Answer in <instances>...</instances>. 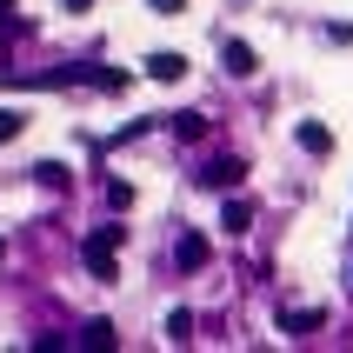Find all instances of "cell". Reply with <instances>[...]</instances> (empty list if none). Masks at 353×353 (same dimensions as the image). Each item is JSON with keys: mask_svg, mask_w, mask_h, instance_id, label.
<instances>
[{"mask_svg": "<svg viewBox=\"0 0 353 353\" xmlns=\"http://www.w3.org/2000/svg\"><path fill=\"white\" fill-rule=\"evenodd\" d=\"M34 180H40V187H54V194H67V167H60V160H40Z\"/></svg>", "mask_w": 353, "mask_h": 353, "instance_id": "cell-9", "label": "cell"}, {"mask_svg": "<svg viewBox=\"0 0 353 353\" xmlns=\"http://www.w3.org/2000/svg\"><path fill=\"white\" fill-rule=\"evenodd\" d=\"M320 327H327V314H320V307H294V314H280V334H320Z\"/></svg>", "mask_w": 353, "mask_h": 353, "instance_id": "cell-4", "label": "cell"}, {"mask_svg": "<svg viewBox=\"0 0 353 353\" xmlns=\"http://www.w3.org/2000/svg\"><path fill=\"white\" fill-rule=\"evenodd\" d=\"M20 127H27V114H14V107H0V147H7V140H14Z\"/></svg>", "mask_w": 353, "mask_h": 353, "instance_id": "cell-13", "label": "cell"}, {"mask_svg": "<svg viewBox=\"0 0 353 353\" xmlns=\"http://www.w3.org/2000/svg\"><path fill=\"white\" fill-rule=\"evenodd\" d=\"M167 340H180V347L194 340V314H187V307H174V314H167Z\"/></svg>", "mask_w": 353, "mask_h": 353, "instance_id": "cell-10", "label": "cell"}, {"mask_svg": "<svg viewBox=\"0 0 353 353\" xmlns=\"http://www.w3.org/2000/svg\"><path fill=\"white\" fill-rule=\"evenodd\" d=\"M220 60H227V74H234V80H254L260 74V54L247 47V40H220Z\"/></svg>", "mask_w": 353, "mask_h": 353, "instance_id": "cell-3", "label": "cell"}, {"mask_svg": "<svg viewBox=\"0 0 353 353\" xmlns=\"http://www.w3.org/2000/svg\"><path fill=\"white\" fill-rule=\"evenodd\" d=\"M240 174H247V160H234V154H220V160H207V167H200V187H207V194H234L240 187Z\"/></svg>", "mask_w": 353, "mask_h": 353, "instance_id": "cell-2", "label": "cell"}, {"mask_svg": "<svg viewBox=\"0 0 353 353\" xmlns=\"http://www.w3.org/2000/svg\"><path fill=\"white\" fill-rule=\"evenodd\" d=\"M300 147H307V154H334V134H327V127H320V120H300Z\"/></svg>", "mask_w": 353, "mask_h": 353, "instance_id": "cell-7", "label": "cell"}, {"mask_svg": "<svg viewBox=\"0 0 353 353\" xmlns=\"http://www.w3.org/2000/svg\"><path fill=\"white\" fill-rule=\"evenodd\" d=\"M174 267H180V274L207 267V234H180V247H174Z\"/></svg>", "mask_w": 353, "mask_h": 353, "instance_id": "cell-5", "label": "cell"}, {"mask_svg": "<svg viewBox=\"0 0 353 353\" xmlns=\"http://www.w3.org/2000/svg\"><path fill=\"white\" fill-rule=\"evenodd\" d=\"M87 7H94V0H67V14H87Z\"/></svg>", "mask_w": 353, "mask_h": 353, "instance_id": "cell-16", "label": "cell"}, {"mask_svg": "<svg viewBox=\"0 0 353 353\" xmlns=\"http://www.w3.org/2000/svg\"><path fill=\"white\" fill-rule=\"evenodd\" d=\"M0 254H7V240H0Z\"/></svg>", "mask_w": 353, "mask_h": 353, "instance_id": "cell-18", "label": "cell"}, {"mask_svg": "<svg viewBox=\"0 0 353 353\" xmlns=\"http://www.w3.org/2000/svg\"><path fill=\"white\" fill-rule=\"evenodd\" d=\"M147 7H160V14H180V7H187V0H147Z\"/></svg>", "mask_w": 353, "mask_h": 353, "instance_id": "cell-15", "label": "cell"}, {"mask_svg": "<svg viewBox=\"0 0 353 353\" xmlns=\"http://www.w3.org/2000/svg\"><path fill=\"white\" fill-rule=\"evenodd\" d=\"M107 207H134V187L127 180H107Z\"/></svg>", "mask_w": 353, "mask_h": 353, "instance_id": "cell-14", "label": "cell"}, {"mask_svg": "<svg viewBox=\"0 0 353 353\" xmlns=\"http://www.w3.org/2000/svg\"><path fill=\"white\" fill-rule=\"evenodd\" d=\"M120 240H127V227H107V220L80 240V260H87V274H94V280H114V274H120V260H114Z\"/></svg>", "mask_w": 353, "mask_h": 353, "instance_id": "cell-1", "label": "cell"}, {"mask_svg": "<svg viewBox=\"0 0 353 353\" xmlns=\"http://www.w3.org/2000/svg\"><path fill=\"white\" fill-rule=\"evenodd\" d=\"M80 347H94V353H100V347H114V327H107V320H94V327L80 334Z\"/></svg>", "mask_w": 353, "mask_h": 353, "instance_id": "cell-11", "label": "cell"}, {"mask_svg": "<svg viewBox=\"0 0 353 353\" xmlns=\"http://www.w3.org/2000/svg\"><path fill=\"white\" fill-rule=\"evenodd\" d=\"M220 227H227V234H247V227H254V207H247V200H227V207H220Z\"/></svg>", "mask_w": 353, "mask_h": 353, "instance_id": "cell-8", "label": "cell"}, {"mask_svg": "<svg viewBox=\"0 0 353 353\" xmlns=\"http://www.w3.org/2000/svg\"><path fill=\"white\" fill-rule=\"evenodd\" d=\"M14 7H20V0H0V20H14Z\"/></svg>", "mask_w": 353, "mask_h": 353, "instance_id": "cell-17", "label": "cell"}, {"mask_svg": "<svg viewBox=\"0 0 353 353\" xmlns=\"http://www.w3.org/2000/svg\"><path fill=\"white\" fill-rule=\"evenodd\" d=\"M147 80H187V54H147Z\"/></svg>", "mask_w": 353, "mask_h": 353, "instance_id": "cell-6", "label": "cell"}, {"mask_svg": "<svg viewBox=\"0 0 353 353\" xmlns=\"http://www.w3.org/2000/svg\"><path fill=\"white\" fill-rule=\"evenodd\" d=\"M174 134L180 140H200V134H207V120H200V114H174Z\"/></svg>", "mask_w": 353, "mask_h": 353, "instance_id": "cell-12", "label": "cell"}]
</instances>
